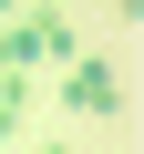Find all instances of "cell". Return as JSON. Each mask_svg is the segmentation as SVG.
Returning <instances> with one entry per match:
<instances>
[{"mask_svg": "<svg viewBox=\"0 0 144 154\" xmlns=\"http://www.w3.org/2000/svg\"><path fill=\"white\" fill-rule=\"evenodd\" d=\"M41 62H72V21L62 11H31V21L0 31V82H31Z\"/></svg>", "mask_w": 144, "mask_h": 154, "instance_id": "obj_1", "label": "cell"}, {"mask_svg": "<svg viewBox=\"0 0 144 154\" xmlns=\"http://www.w3.org/2000/svg\"><path fill=\"white\" fill-rule=\"evenodd\" d=\"M113 103H124L113 62H83V51H72V113H113Z\"/></svg>", "mask_w": 144, "mask_h": 154, "instance_id": "obj_2", "label": "cell"}, {"mask_svg": "<svg viewBox=\"0 0 144 154\" xmlns=\"http://www.w3.org/2000/svg\"><path fill=\"white\" fill-rule=\"evenodd\" d=\"M21 113H31V82H0V134H21Z\"/></svg>", "mask_w": 144, "mask_h": 154, "instance_id": "obj_3", "label": "cell"}, {"mask_svg": "<svg viewBox=\"0 0 144 154\" xmlns=\"http://www.w3.org/2000/svg\"><path fill=\"white\" fill-rule=\"evenodd\" d=\"M113 11H124V21H134V0H113Z\"/></svg>", "mask_w": 144, "mask_h": 154, "instance_id": "obj_4", "label": "cell"}]
</instances>
